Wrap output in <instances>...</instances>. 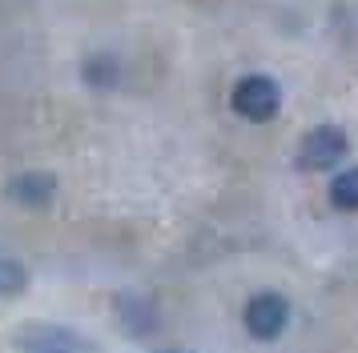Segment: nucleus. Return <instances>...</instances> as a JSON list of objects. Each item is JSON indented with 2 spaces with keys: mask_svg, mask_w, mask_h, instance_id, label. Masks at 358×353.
Returning a JSON list of instances; mask_svg holds the SVG:
<instances>
[{
  "mask_svg": "<svg viewBox=\"0 0 358 353\" xmlns=\"http://www.w3.org/2000/svg\"><path fill=\"white\" fill-rule=\"evenodd\" d=\"M8 193L24 209H45L57 197V176L52 173H20L8 181Z\"/></svg>",
  "mask_w": 358,
  "mask_h": 353,
  "instance_id": "39448f33",
  "label": "nucleus"
},
{
  "mask_svg": "<svg viewBox=\"0 0 358 353\" xmlns=\"http://www.w3.org/2000/svg\"><path fill=\"white\" fill-rule=\"evenodd\" d=\"M24 285H29V273H24V265H20V261H13V257H0V297H17Z\"/></svg>",
  "mask_w": 358,
  "mask_h": 353,
  "instance_id": "0eeeda50",
  "label": "nucleus"
},
{
  "mask_svg": "<svg viewBox=\"0 0 358 353\" xmlns=\"http://www.w3.org/2000/svg\"><path fill=\"white\" fill-rule=\"evenodd\" d=\"M20 337L29 341V353H89L85 337H77L73 329H57V325H33Z\"/></svg>",
  "mask_w": 358,
  "mask_h": 353,
  "instance_id": "20e7f679",
  "label": "nucleus"
},
{
  "mask_svg": "<svg viewBox=\"0 0 358 353\" xmlns=\"http://www.w3.org/2000/svg\"><path fill=\"white\" fill-rule=\"evenodd\" d=\"M85 80L93 84V89H105V84H113L117 80V64L109 57H97V61L85 64Z\"/></svg>",
  "mask_w": 358,
  "mask_h": 353,
  "instance_id": "6e6552de",
  "label": "nucleus"
},
{
  "mask_svg": "<svg viewBox=\"0 0 358 353\" xmlns=\"http://www.w3.org/2000/svg\"><path fill=\"white\" fill-rule=\"evenodd\" d=\"M286 321H290V305L278 293H258L254 301L245 305V329L258 341H278L286 333Z\"/></svg>",
  "mask_w": 358,
  "mask_h": 353,
  "instance_id": "7ed1b4c3",
  "label": "nucleus"
},
{
  "mask_svg": "<svg viewBox=\"0 0 358 353\" xmlns=\"http://www.w3.org/2000/svg\"><path fill=\"white\" fill-rule=\"evenodd\" d=\"M346 149H350V141H346V133L338 125H318L298 144V165L310 169V173H322V169H330V165H338L346 157Z\"/></svg>",
  "mask_w": 358,
  "mask_h": 353,
  "instance_id": "f03ea898",
  "label": "nucleus"
},
{
  "mask_svg": "<svg viewBox=\"0 0 358 353\" xmlns=\"http://www.w3.org/2000/svg\"><path fill=\"white\" fill-rule=\"evenodd\" d=\"M229 105H234V112L245 117V121H270V117H278V109H282V89H278L274 77L254 73V77H242L234 84Z\"/></svg>",
  "mask_w": 358,
  "mask_h": 353,
  "instance_id": "f257e3e1",
  "label": "nucleus"
},
{
  "mask_svg": "<svg viewBox=\"0 0 358 353\" xmlns=\"http://www.w3.org/2000/svg\"><path fill=\"white\" fill-rule=\"evenodd\" d=\"M157 353H189V350H157Z\"/></svg>",
  "mask_w": 358,
  "mask_h": 353,
  "instance_id": "1a4fd4ad",
  "label": "nucleus"
},
{
  "mask_svg": "<svg viewBox=\"0 0 358 353\" xmlns=\"http://www.w3.org/2000/svg\"><path fill=\"white\" fill-rule=\"evenodd\" d=\"M330 205L342 213H358V169H346L330 181Z\"/></svg>",
  "mask_w": 358,
  "mask_h": 353,
  "instance_id": "423d86ee",
  "label": "nucleus"
}]
</instances>
